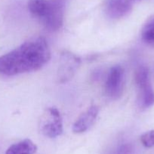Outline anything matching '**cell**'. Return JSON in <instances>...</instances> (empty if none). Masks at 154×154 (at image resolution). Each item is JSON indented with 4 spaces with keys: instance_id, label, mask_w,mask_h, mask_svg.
Masks as SVG:
<instances>
[{
    "instance_id": "cell-6",
    "label": "cell",
    "mask_w": 154,
    "mask_h": 154,
    "mask_svg": "<svg viewBox=\"0 0 154 154\" xmlns=\"http://www.w3.org/2000/svg\"><path fill=\"white\" fill-rule=\"evenodd\" d=\"M79 65V58H78L75 54L68 51L62 53L57 70V78L59 82L66 83L69 81L75 75Z\"/></svg>"
},
{
    "instance_id": "cell-7",
    "label": "cell",
    "mask_w": 154,
    "mask_h": 154,
    "mask_svg": "<svg viewBox=\"0 0 154 154\" xmlns=\"http://www.w3.org/2000/svg\"><path fill=\"white\" fill-rule=\"evenodd\" d=\"M131 11L130 0H107L104 3V11L112 19H119L126 16Z\"/></svg>"
},
{
    "instance_id": "cell-9",
    "label": "cell",
    "mask_w": 154,
    "mask_h": 154,
    "mask_svg": "<svg viewBox=\"0 0 154 154\" xmlns=\"http://www.w3.org/2000/svg\"><path fill=\"white\" fill-rule=\"evenodd\" d=\"M36 150L37 147L31 140L24 139L11 145L5 154H34Z\"/></svg>"
},
{
    "instance_id": "cell-11",
    "label": "cell",
    "mask_w": 154,
    "mask_h": 154,
    "mask_svg": "<svg viewBox=\"0 0 154 154\" xmlns=\"http://www.w3.org/2000/svg\"><path fill=\"white\" fill-rule=\"evenodd\" d=\"M140 141L144 147H154V129L142 135L140 137Z\"/></svg>"
},
{
    "instance_id": "cell-3",
    "label": "cell",
    "mask_w": 154,
    "mask_h": 154,
    "mask_svg": "<svg viewBox=\"0 0 154 154\" xmlns=\"http://www.w3.org/2000/svg\"><path fill=\"white\" fill-rule=\"evenodd\" d=\"M41 133L48 138H56L63 132V122L60 112L56 108H47L39 120Z\"/></svg>"
},
{
    "instance_id": "cell-1",
    "label": "cell",
    "mask_w": 154,
    "mask_h": 154,
    "mask_svg": "<svg viewBox=\"0 0 154 154\" xmlns=\"http://www.w3.org/2000/svg\"><path fill=\"white\" fill-rule=\"evenodd\" d=\"M51 58V52L46 39L37 36L31 38L0 57V74L14 76L34 72L43 67Z\"/></svg>"
},
{
    "instance_id": "cell-4",
    "label": "cell",
    "mask_w": 154,
    "mask_h": 154,
    "mask_svg": "<svg viewBox=\"0 0 154 154\" xmlns=\"http://www.w3.org/2000/svg\"><path fill=\"white\" fill-rule=\"evenodd\" d=\"M135 83L140 91V104L147 108L154 105V90L149 80V70L145 66H140L135 72Z\"/></svg>"
},
{
    "instance_id": "cell-5",
    "label": "cell",
    "mask_w": 154,
    "mask_h": 154,
    "mask_svg": "<svg viewBox=\"0 0 154 154\" xmlns=\"http://www.w3.org/2000/svg\"><path fill=\"white\" fill-rule=\"evenodd\" d=\"M125 71L119 65L113 66L107 75L105 84L106 93L113 99H117L123 93Z\"/></svg>"
},
{
    "instance_id": "cell-2",
    "label": "cell",
    "mask_w": 154,
    "mask_h": 154,
    "mask_svg": "<svg viewBox=\"0 0 154 154\" xmlns=\"http://www.w3.org/2000/svg\"><path fill=\"white\" fill-rule=\"evenodd\" d=\"M28 9L48 30L56 31L63 25V0H29Z\"/></svg>"
},
{
    "instance_id": "cell-8",
    "label": "cell",
    "mask_w": 154,
    "mask_h": 154,
    "mask_svg": "<svg viewBox=\"0 0 154 154\" xmlns=\"http://www.w3.org/2000/svg\"><path fill=\"white\" fill-rule=\"evenodd\" d=\"M99 113V108L95 105L91 106L87 111L78 117L72 126L75 133H82L87 131L95 123Z\"/></svg>"
},
{
    "instance_id": "cell-10",
    "label": "cell",
    "mask_w": 154,
    "mask_h": 154,
    "mask_svg": "<svg viewBox=\"0 0 154 154\" xmlns=\"http://www.w3.org/2000/svg\"><path fill=\"white\" fill-rule=\"evenodd\" d=\"M142 38L148 43H154V18L145 24L142 30Z\"/></svg>"
}]
</instances>
